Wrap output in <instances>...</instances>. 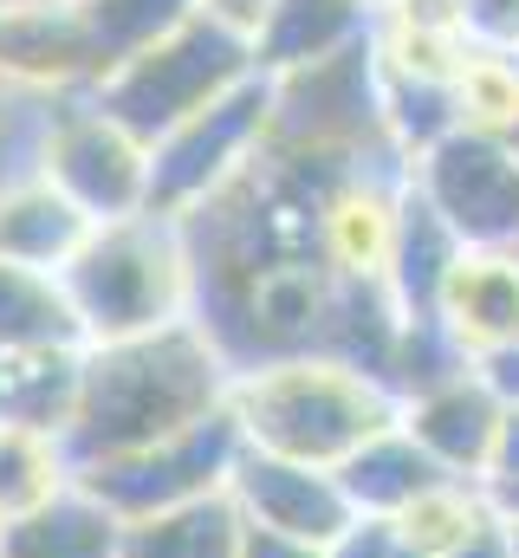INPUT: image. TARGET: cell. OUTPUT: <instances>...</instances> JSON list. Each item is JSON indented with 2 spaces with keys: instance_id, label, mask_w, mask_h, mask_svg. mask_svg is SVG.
<instances>
[{
  "instance_id": "cell-1",
  "label": "cell",
  "mask_w": 519,
  "mask_h": 558,
  "mask_svg": "<svg viewBox=\"0 0 519 558\" xmlns=\"http://www.w3.org/2000/svg\"><path fill=\"white\" fill-rule=\"evenodd\" d=\"M228 390H234V364L202 318L149 331V338L85 344L65 454L72 468H98L136 448H156L195 422L221 416Z\"/></svg>"
},
{
  "instance_id": "cell-2",
  "label": "cell",
  "mask_w": 519,
  "mask_h": 558,
  "mask_svg": "<svg viewBox=\"0 0 519 558\" xmlns=\"http://www.w3.org/2000/svg\"><path fill=\"white\" fill-rule=\"evenodd\" d=\"M396 410L402 403L377 377L338 357H318V351L248 364L234 371V390H228V416L248 448L312 461V468H338L345 454H358L371 435H384L396 422Z\"/></svg>"
},
{
  "instance_id": "cell-3",
  "label": "cell",
  "mask_w": 519,
  "mask_h": 558,
  "mask_svg": "<svg viewBox=\"0 0 519 558\" xmlns=\"http://www.w3.org/2000/svg\"><path fill=\"white\" fill-rule=\"evenodd\" d=\"M65 299L79 312L85 344L149 338L169 325L202 318V267L195 241L169 215H124L98 221L85 247L65 260Z\"/></svg>"
},
{
  "instance_id": "cell-4",
  "label": "cell",
  "mask_w": 519,
  "mask_h": 558,
  "mask_svg": "<svg viewBox=\"0 0 519 558\" xmlns=\"http://www.w3.org/2000/svg\"><path fill=\"white\" fill-rule=\"evenodd\" d=\"M248 78H254V46L221 33V26H208L202 13H189L176 33H162L156 46L130 52L92 98L111 118H124L143 143H156V137H169L176 124H189L195 111L221 105Z\"/></svg>"
},
{
  "instance_id": "cell-5",
  "label": "cell",
  "mask_w": 519,
  "mask_h": 558,
  "mask_svg": "<svg viewBox=\"0 0 519 558\" xmlns=\"http://www.w3.org/2000/svg\"><path fill=\"white\" fill-rule=\"evenodd\" d=\"M26 162L92 228L98 221H124V215H149V143L136 137L124 118H111L92 92L33 105Z\"/></svg>"
},
{
  "instance_id": "cell-6",
  "label": "cell",
  "mask_w": 519,
  "mask_h": 558,
  "mask_svg": "<svg viewBox=\"0 0 519 558\" xmlns=\"http://www.w3.org/2000/svg\"><path fill=\"white\" fill-rule=\"evenodd\" d=\"M266 78L234 85L221 105L195 111L189 124H176L169 137L149 143V215L189 221L202 215L215 195H228L260 156H266Z\"/></svg>"
},
{
  "instance_id": "cell-7",
  "label": "cell",
  "mask_w": 519,
  "mask_h": 558,
  "mask_svg": "<svg viewBox=\"0 0 519 558\" xmlns=\"http://www.w3.org/2000/svg\"><path fill=\"white\" fill-rule=\"evenodd\" d=\"M402 175L468 254H519V143L448 131Z\"/></svg>"
},
{
  "instance_id": "cell-8",
  "label": "cell",
  "mask_w": 519,
  "mask_h": 558,
  "mask_svg": "<svg viewBox=\"0 0 519 558\" xmlns=\"http://www.w3.org/2000/svg\"><path fill=\"white\" fill-rule=\"evenodd\" d=\"M248 441L234 416L195 422L156 448H136V454H118V461H98V468H79V481L118 513V520H149V513H169V507H189V500H208V494H228L234 468H241Z\"/></svg>"
},
{
  "instance_id": "cell-9",
  "label": "cell",
  "mask_w": 519,
  "mask_h": 558,
  "mask_svg": "<svg viewBox=\"0 0 519 558\" xmlns=\"http://www.w3.org/2000/svg\"><path fill=\"white\" fill-rule=\"evenodd\" d=\"M0 85L26 105L105 85V52L79 0H0Z\"/></svg>"
},
{
  "instance_id": "cell-10",
  "label": "cell",
  "mask_w": 519,
  "mask_h": 558,
  "mask_svg": "<svg viewBox=\"0 0 519 558\" xmlns=\"http://www.w3.org/2000/svg\"><path fill=\"white\" fill-rule=\"evenodd\" d=\"M241 520L260 533H286V539H305V546H331L358 513L338 487L331 468H312V461H286V454H260L248 448L234 481H228Z\"/></svg>"
},
{
  "instance_id": "cell-11",
  "label": "cell",
  "mask_w": 519,
  "mask_h": 558,
  "mask_svg": "<svg viewBox=\"0 0 519 558\" xmlns=\"http://www.w3.org/2000/svg\"><path fill=\"white\" fill-rule=\"evenodd\" d=\"M507 410H514V403H500V390L468 364V371H455V377H442V384L402 397L396 422L435 454L442 474H455V481H487Z\"/></svg>"
},
{
  "instance_id": "cell-12",
  "label": "cell",
  "mask_w": 519,
  "mask_h": 558,
  "mask_svg": "<svg viewBox=\"0 0 519 558\" xmlns=\"http://www.w3.org/2000/svg\"><path fill=\"white\" fill-rule=\"evenodd\" d=\"M429 318L455 338L468 364H487L519 344V254H461Z\"/></svg>"
},
{
  "instance_id": "cell-13",
  "label": "cell",
  "mask_w": 519,
  "mask_h": 558,
  "mask_svg": "<svg viewBox=\"0 0 519 558\" xmlns=\"http://www.w3.org/2000/svg\"><path fill=\"white\" fill-rule=\"evenodd\" d=\"M371 26H377L371 0H279L254 33V72L286 78V72L345 59V52L371 46Z\"/></svg>"
},
{
  "instance_id": "cell-14",
  "label": "cell",
  "mask_w": 519,
  "mask_h": 558,
  "mask_svg": "<svg viewBox=\"0 0 519 558\" xmlns=\"http://www.w3.org/2000/svg\"><path fill=\"white\" fill-rule=\"evenodd\" d=\"M85 234H92V221L33 162L0 175V260L39 267V274H65V260L85 247Z\"/></svg>"
},
{
  "instance_id": "cell-15",
  "label": "cell",
  "mask_w": 519,
  "mask_h": 558,
  "mask_svg": "<svg viewBox=\"0 0 519 558\" xmlns=\"http://www.w3.org/2000/svg\"><path fill=\"white\" fill-rule=\"evenodd\" d=\"M331 474H338V487H345V500H351L358 520H402L422 494H435L442 481H455V474L435 468V454H429L402 422H389L384 435H371V441H364L358 454H345Z\"/></svg>"
},
{
  "instance_id": "cell-16",
  "label": "cell",
  "mask_w": 519,
  "mask_h": 558,
  "mask_svg": "<svg viewBox=\"0 0 519 558\" xmlns=\"http://www.w3.org/2000/svg\"><path fill=\"white\" fill-rule=\"evenodd\" d=\"M0 558H124V520L85 481H72L26 520L0 526Z\"/></svg>"
},
{
  "instance_id": "cell-17",
  "label": "cell",
  "mask_w": 519,
  "mask_h": 558,
  "mask_svg": "<svg viewBox=\"0 0 519 558\" xmlns=\"http://www.w3.org/2000/svg\"><path fill=\"white\" fill-rule=\"evenodd\" d=\"M26 351H85V331L65 299V279L0 260V357Z\"/></svg>"
},
{
  "instance_id": "cell-18",
  "label": "cell",
  "mask_w": 519,
  "mask_h": 558,
  "mask_svg": "<svg viewBox=\"0 0 519 558\" xmlns=\"http://www.w3.org/2000/svg\"><path fill=\"white\" fill-rule=\"evenodd\" d=\"M241 546H248V520L234 494H208L124 526V558H241Z\"/></svg>"
},
{
  "instance_id": "cell-19",
  "label": "cell",
  "mask_w": 519,
  "mask_h": 558,
  "mask_svg": "<svg viewBox=\"0 0 519 558\" xmlns=\"http://www.w3.org/2000/svg\"><path fill=\"white\" fill-rule=\"evenodd\" d=\"M79 364L85 351H26L0 357V428L65 435L79 410Z\"/></svg>"
},
{
  "instance_id": "cell-20",
  "label": "cell",
  "mask_w": 519,
  "mask_h": 558,
  "mask_svg": "<svg viewBox=\"0 0 519 558\" xmlns=\"http://www.w3.org/2000/svg\"><path fill=\"white\" fill-rule=\"evenodd\" d=\"M79 481L65 435H39V428H0V526L26 520L33 507H46L52 494H65Z\"/></svg>"
},
{
  "instance_id": "cell-21",
  "label": "cell",
  "mask_w": 519,
  "mask_h": 558,
  "mask_svg": "<svg viewBox=\"0 0 519 558\" xmlns=\"http://www.w3.org/2000/svg\"><path fill=\"white\" fill-rule=\"evenodd\" d=\"M487 520H494V507H487L481 481H442L435 494H422V500H415L402 520H389V526L402 533V546L415 558H448L455 546H468Z\"/></svg>"
},
{
  "instance_id": "cell-22",
  "label": "cell",
  "mask_w": 519,
  "mask_h": 558,
  "mask_svg": "<svg viewBox=\"0 0 519 558\" xmlns=\"http://www.w3.org/2000/svg\"><path fill=\"white\" fill-rule=\"evenodd\" d=\"M455 118L461 131L519 143V52H468L455 72Z\"/></svg>"
},
{
  "instance_id": "cell-23",
  "label": "cell",
  "mask_w": 519,
  "mask_h": 558,
  "mask_svg": "<svg viewBox=\"0 0 519 558\" xmlns=\"http://www.w3.org/2000/svg\"><path fill=\"white\" fill-rule=\"evenodd\" d=\"M189 13H195V0H85V20H92L98 52H105V78L124 65L130 52H143L162 33H176Z\"/></svg>"
},
{
  "instance_id": "cell-24",
  "label": "cell",
  "mask_w": 519,
  "mask_h": 558,
  "mask_svg": "<svg viewBox=\"0 0 519 558\" xmlns=\"http://www.w3.org/2000/svg\"><path fill=\"white\" fill-rule=\"evenodd\" d=\"M474 52H519V0H461Z\"/></svg>"
},
{
  "instance_id": "cell-25",
  "label": "cell",
  "mask_w": 519,
  "mask_h": 558,
  "mask_svg": "<svg viewBox=\"0 0 519 558\" xmlns=\"http://www.w3.org/2000/svg\"><path fill=\"white\" fill-rule=\"evenodd\" d=\"M325 558H415V553L402 546V533H396L389 520H351V526L325 546Z\"/></svg>"
},
{
  "instance_id": "cell-26",
  "label": "cell",
  "mask_w": 519,
  "mask_h": 558,
  "mask_svg": "<svg viewBox=\"0 0 519 558\" xmlns=\"http://www.w3.org/2000/svg\"><path fill=\"white\" fill-rule=\"evenodd\" d=\"M273 7H279V0H195V13H202L208 26H221V33L248 39V46H254V33L266 26Z\"/></svg>"
},
{
  "instance_id": "cell-27",
  "label": "cell",
  "mask_w": 519,
  "mask_h": 558,
  "mask_svg": "<svg viewBox=\"0 0 519 558\" xmlns=\"http://www.w3.org/2000/svg\"><path fill=\"white\" fill-rule=\"evenodd\" d=\"M241 558H325V546H305V539H286V533H260V526H248Z\"/></svg>"
},
{
  "instance_id": "cell-28",
  "label": "cell",
  "mask_w": 519,
  "mask_h": 558,
  "mask_svg": "<svg viewBox=\"0 0 519 558\" xmlns=\"http://www.w3.org/2000/svg\"><path fill=\"white\" fill-rule=\"evenodd\" d=\"M487 481H519V403L507 410V422H500V441H494V468H487Z\"/></svg>"
},
{
  "instance_id": "cell-29",
  "label": "cell",
  "mask_w": 519,
  "mask_h": 558,
  "mask_svg": "<svg viewBox=\"0 0 519 558\" xmlns=\"http://www.w3.org/2000/svg\"><path fill=\"white\" fill-rule=\"evenodd\" d=\"M448 558H514V546H507V526H500V520H487L468 546H455Z\"/></svg>"
},
{
  "instance_id": "cell-30",
  "label": "cell",
  "mask_w": 519,
  "mask_h": 558,
  "mask_svg": "<svg viewBox=\"0 0 519 558\" xmlns=\"http://www.w3.org/2000/svg\"><path fill=\"white\" fill-rule=\"evenodd\" d=\"M481 494H487L494 520H519V481H481Z\"/></svg>"
},
{
  "instance_id": "cell-31",
  "label": "cell",
  "mask_w": 519,
  "mask_h": 558,
  "mask_svg": "<svg viewBox=\"0 0 519 558\" xmlns=\"http://www.w3.org/2000/svg\"><path fill=\"white\" fill-rule=\"evenodd\" d=\"M26 111H33V105H26V98H13V92L0 85V143H7V131H13V124H20Z\"/></svg>"
},
{
  "instance_id": "cell-32",
  "label": "cell",
  "mask_w": 519,
  "mask_h": 558,
  "mask_svg": "<svg viewBox=\"0 0 519 558\" xmlns=\"http://www.w3.org/2000/svg\"><path fill=\"white\" fill-rule=\"evenodd\" d=\"M507 526V546H514V558H519V520H500Z\"/></svg>"
},
{
  "instance_id": "cell-33",
  "label": "cell",
  "mask_w": 519,
  "mask_h": 558,
  "mask_svg": "<svg viewBox=\"0 0 519 558\" xmlns=\"http://www.w3.org/2000/svg\"><path fill=\"white\" fill-rule=\"evenodd\" d=\"M79 7H85V0H79Z\"/></svg>"
},
{
  "instance_id": "cell-34",
  "label": "cell",
  "mask_w": 519,
  "mask_h": 558,
  "mask_svg": "<svg viewBox=\"0 0 519 558\" xmlns=\"http://www.w3.org/2000/svg\"><path fill=\"white\" fill-rule=\"evenodd\" d=\"M371 7H377V0H371Z\"/></svg>"
}]
</instances>
